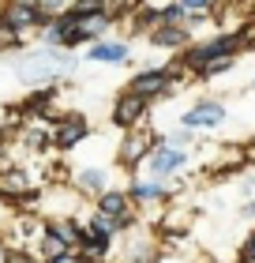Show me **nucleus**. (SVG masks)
I'll return each mask as SVG.
<instances>
[{"label": "nucleus", "instance_id": "obj_1", "mask_svg": "<svg viewBox=\"0 0 255 263\" xmlns=\"http://www.w3.org/2000/svg\"><path fill=\"white\" fill-rule=\"evenodd\" d=\"M75 64L79 53L60 49V45H23L11 61V71L23 87H53L68 71H75Z\"/></svg>", "mask_w": 255, "mask_h": 263}, {"label": "nucleus", "instance_id": "obj_2", "mask_svg": "<svg viewBox=\"0 0 255 263\" xmlns=\"http://www.w3.org/2000/svg\"><path fill=\"white\" fill-rule=\"evenodd\" d=\"M248 30L251 27H237V30H222L214 34V38H203V42H191L188 49H180V71L184 76L195 79V71L206 68L210 61H218V57H237L240 49L248 45Z\"/></svg>", "mask_w": 255, "mask_h": 263}, {"label": "nucleus", "instance_id": "obj_3", "mask_svg": "<svg viewBox=\"0 0 255 263\" xmlns=\"http://www.w3.org/2000/svg\"><path fill=\"white\" fill-rule=\"evenodd\" d=\"M180 79H188V76H184L176 64H173V68H165V64H147V68H139L135 76L128 79V90L154 105V102H162V98H173V90H176Z\"/></svg>", "mask_w": 255, "mask_h": 263}, {"label": "nucleus", "instance_id": "obj_4", "mask_svg": "<svg viewBox=\"0 0 255 263\" xmlns=\"http://www.w3.org/2000/svg\"><path fill=\"white\" fill-rule=\"evenodd\" d=\"M229 121V105L222 98H214V94H203V98H195L188 105L184 113H180V128H188V132H214V128H222Z\"/></svg>", "mask_w": 255, "mask_h": 263}, {"label": "nucleus", "instance_id": "obj_5", "mask_svg": "<svg viewBox=\"0 0 255 263\" xmlns=\"http://www.w3.org/2000/svg\"><path fill=\"white\" fill-rule=\"evenodd\" d=\"M150 117V102H143L139 94H131L128 87L113 98V105H109V124L120 128V132H131V128H143Z\"/></svg>", "mask_w": 255, "mask_h": 263}, {"label": "nucleus", "instance_id": "obj_6", "mask_svg": "<svg viewBox=\"0 0 255 263\" xmlns=\"http://www.w3.org/2000/svg\"><path fill=\"white\" fill-rule=\"evenodd\" d=\"M158 143H162V136L147 132V124L124 132V139H120V147H116V165H124V170H139Z\"/></svg>", "mask_w": 255, "mask_h": 263}, {"label": "nucleus", "instance_id": "obj_7", "mask_svg": "<svg viewBox=\"0 0 255 263\" xmlns=\"http://www.w3.org/2000/svg\"><path fill=\"white\" fill-rule=\"evenodd\" d=\"M0 19H4L8 30H15L19 38H27L42 27V11H38V0H4L0 4Z\"/></svg>", "mask_w": 255, "mask_h": 263}, {"label": "nucleus", "instance_id": "obj_8", "mask_svg": "<svg viewBox=\"0 0 255 263\" xmlns=\"http://www.w3.org/2000/svg\"><path fill=\"white\" fill-rule=\"evenodd\" d=\"M188 162H191V151L184 147H169V143H158V147L147 154V170L150 177H158V181H165V177H176L180 170H188Z\"/></svg>", "mask_w": 255, "mask_h": 263}, {"label": "nucleus", "instance_id": "obj_9", "mask_svg": "<svg viewBox=\"0 0 255 263\" xmlns=\"http://www.w3.org/2000/svg\"><path fill=\"white\" fill-rule=\"evenodd\" d=\"M147 42L154 49H169V53H180L195 42V30H188L184 23H154L147 30Z\"/></svg>", "mask_w": 255, "mask_h": 263}, {"label": "nucleus", "instance_id": "obj_10", "mask_svg": "<svg viewBox=\"0 0 255 263\" xmlns=\"http://www.w3.org/2000/svg\"><path fill=\"white\" fill-rule=\"evenodd\" d=\"M131 42H124V38H98V42H90L87 45V61L90 64H128L131 61Z\"/></svg>", "mask_w": 255, "mask_h": 263}, {"label": "nucleus", "instance_id": "obj_11", "mask_svg": "<svg viewBox=\"0 0 255 263\" xmlns=\"http://www.w3.org/2000/svg\"><path fill=\"white\" fill-rule=\"evenodd\" d=\"M90 136V124H87V117H75V113H71V117H60V121H56V128H53V147L56 151H71V147H75V143H83V139H87Z\"/></svg>", "mask_w": 255, "mask_h": 263}, {"label": "nucleus", "instance_id": "obj_12", "mask_svg": "<svg viewBox=\"0 0 255 263\" xmlns=\"http://www.w3.org/2000/svg\"><path fill=\"white\" fill-rule=\"evenodd\" d=\"M38 192H34V184H30V177H27V170H19V165H4L0 170V199H34Z\"/></svg>", "mask_w": 255, "mask_h": 263}, {"label": "nucleus", "instance_id": "obj_13", "mask_svg": "<svg viewBox=\"0 0 255 263\" xmlns=\"http://www.w3.org/2000/svg\"><path fill=\"white\" fill-rule=\"evenodd\" d=\"M98 214L105 218H116L120 226H131V199L124 188H105L98 192Z\"/></svg>", "mask_w": 255, "mask_h": 263}, {"label": "nucleus", "instance_id": "obj_14", "mask_svg": "<svg viewBox=\"0 0 255 263\" xmlns=\"http://www.w3.org/2000/svg\"><path fill=\"white\" fill-rule=\"evenodd\" d=\"M38 245H42V259L49 263L56 256H64L71 252V245H68V237L64 230H60V222H49V226H42V233H38Z\"/></svg>", "mask_w": 255, "mask_h": 263}, {"label": "nucleus", "instance_id": "obj_15", "mask_svg": "<svg viewBox=\"0 0 255 263\" xmlns=\"http://www.w3.org/2000/svg\"><path fill=\"white\" fill-rule=\"evenodd\" d=\"M128 199H135V203H162V199H169V184L165 181H158V177H135L131 181V188H128Z\"/></svg>", "mask_w": 255, "mask_h": 263}, {"label": "nucleus", "instance_id": "obj_16", "mask_svg": "<svg viewBox=\"0 0 255 263\" xmlns=\"http://www.w3.org/2000/svg\"><path fill=\"white\" fill-rule=\"evenodd\" d=\"M75 184L83 188V192H105V188H113L109 184V170H102V165H83V170H75Z\"/></svg>", "mask_w": 255, "mask_h": 263}, {"label": "nucleus", "instance_id": "obj_17", "mask_svg": "<svg viewBox=\"0 0 255 263\" xmlns=\"http://www.w3.org/2000/svg\"><path fill=\"white\" fill-rule=\"evenodd\" d=\"M237 68V57H218V61H210L206 68H199L195 71V79L199 83H206V79H218V76H229V71Z\"/></svg>", "mask_w": 255, "mask_h": 263}, {"label": "nucleus", "instance_id": "obj_18", "mask_svg": "<svg viewBox=\"0 0 255 263\" xmlns=\"http://www.w3.org/2000/svg\"><path fill=\"white\" fill-rule=\"evenodd\" d=\"M87 230H90V233H98L102 241H109V245H113V237H116V230H120V222H116V218H105V214H94Z\"/></svg>", "mask_w": 255, "mask_h": 263}, {"label": "nucleus", "instance_id": "obj_19", "mask_svg": "<svg viewBox=\"0 0 255 263\" xmlns=\"http://www.w3.org/2000/svg\"><path fill=\"white\" fill-rule=\"evenodd\" d=\"M173 4L184 11V19L188 15H210L214 19V0H173Z\"/></svg>", "mask_w": 255, "mask_h": 263}, {"label": "nucleus", "instance_id": "obj_20", "mask_svg": "<svg viewBox=\"0 0 255 263\" xmlns=\"http://www.w3.org/2000/svg\"><path fill=\"white\" fill-rule=\"evenodd\" d=\"M162 143H169V147H191V143H195V132H188V128H173V132H165V136H162Z\"/></svg>", "mask_w": 255, "mask_h": 263}, {"label": "nucleus", "instance_id": "obj_21", "mask_svg": "<svg viewBox=\"0 0 255 263\" xmlns=\"http://www.w3.org/2000/svg\"><path fill=\"white\" fill-rule=\"evenodd\" d=\"M0 263H38L27 248H4V256H0Z\"/></svg>", "mask_w": 255, "mask_h": 263}, {"label": "nucleus", "instance_id": "obj_22", "mask_svg": "<svg viewBox=\"0 0 255 263\" xmlns=\"http://www.w3.org/2000/svg\"><path fill=\"white\" fill-rule=\"evenodd\" d=\"M158 23H184V11L176 4H162L158 8Z\"/></svg>", "mask_w": 255, "mask_h": 263}, {"label": "nucleus", "instance_id": "obj_23", "mask_svg": "<svg viewBox=\"0 0 255 263\" xmlns=\"http://www.w3.org/2000/svg\"><path fill=\"white\" fill-rule=\"evenodd\" d=\"M49 263H87V259L75 256V252H64V256H56V259H49Z\"/></svg>", "mask_w": 255, "mask_h": 263}, {"label": "nucleus", "instance_id": "obj_24", "mask_svg": "<svg viewBox=\"0 0 255 263\" xmlns=\"http://www.w3.org/2000/svg\"><path fill=\"white\" fill-rule=\"evenodd\" d=\"M244 256H248V259H255V233L244 241Z\"/></svg>", "mask_w": 255, "mask_h": 263}, {"label": "nucleus", "instance_id": "obj_25", "mask_svg": "<svg viewBox=\"0 0 255 263\" xmlns=\"http://www.w3.org/2000/svg\"><path fill=\"white\" fill-rule=\"evenodd\" d=\"M244 218H251V222H255V196L244 203Z\"/></svg>", "mask_w": 255, "mask_h": 263}, {"label": "nucleus", "instance_id": "obj_26", "mask_svg": "<svg viewBox=\"0 0 255 263\" xmlns=\"http://www.w3.org/2000/svg\"><path fill=\"white\" fill-rule=\"evenodd\" d=\"M244 49H251V53H255V27L248 30V45H244Z\"/></svg>", "mask_w": 255, "mask_h": 263}, {"label": "nucleus", "instance_id": "obj_27", "mask_svg": "<svg viewBox=\"0 0 255 263\" xmlns=\"http://www.w3.org/2000/svg\"><path fill=\"white\" fill-rule=\"evenodd\" d=\"M0 256H4V245H0Z\"/></svg>", "mask_w": 255, "mask_h": 263}, {"label": "nucleus", "instance_id": "obj_28", "mask_svg": "<svg viewBox=\"0 0 255 263\" xmlns=\"http://www.w3.org/2000/svg\"><path fill=\"white\" fill-rule=\"evenodd\" d=\"M251 87H255V76H251Z\"/></svg>", "mask_w": 255, "mask_h": 263}]
</instances>
